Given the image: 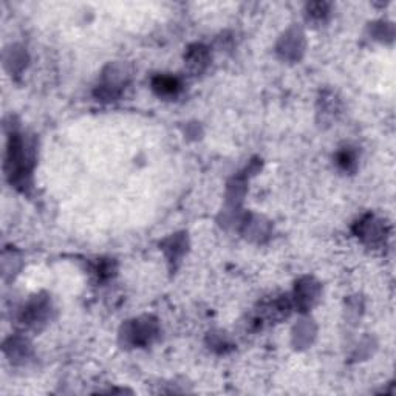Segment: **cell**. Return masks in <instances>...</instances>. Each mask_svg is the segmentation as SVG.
I'll list each match as a JSON object with an SVG mask.
<instances>
[{"label": "cell", "instance_id": "2", "mask_svg": "<svg viewBox=\"0 0 396 396\" xmlns=\"http://www.w3.org/2000/svg\"><path fill=\"white\" fill-rule=\"evenodd\" d=\"M339 163H341L345 169H350L352 167V164L355 163V156L352 152H342L341 155H339Z\"/></svg>", "mask_w": 396, "mask_h": 396}, {"label": "cell", "instance_id": "1", "mask_svg": "<svg viewBox=\"0 0 396 396\" xmlns=\"http://www.w3.org/2000/svg\"><path fill=\"white\" fill-rule=\"evenodd\" d=\"M180 87L181 85L178 82V79L171 77V76H160V77H156L153 82V88L160 95H164V96L177 95L180 92Z\"/></svg>", "mask_w": 396, "mask_h": 396}]
</instances>
